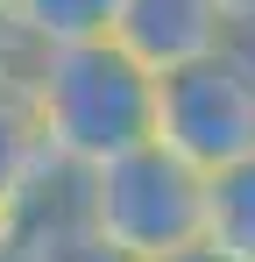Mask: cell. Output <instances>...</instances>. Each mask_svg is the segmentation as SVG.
<instances>
[{
  "label": "cell",
  "mask_w": 255,
  "mask_h": 262,
  "mask_svg": "<svg viewBox=\"0 0 255 262\" xmlns=\"http://www.w3.org/2000/svg\"><path fill=\"white\" fill-rule=\"evenodd\" d=\"M7 21L29 50H71V43H107L114 0H7Z\"/></svg>",
  "instance_id": "obj_8"
},
{
  "label": "cell",
  "mask_w": 255,
  "mask_h": 262,
  "mask_svg": "<svg viewBox=\"0 0 255 262\" xmlns=\"http://www.w3.org/2000/svg\"><path fill=\"white\" fill-rule=\"evenodd\" d=\"M7 262H128V255L107 248L99 234H85V220L71 213V177L57 170L14 206V248H7Z\"/></svg>",
  "instance_id": "obj_5"
},
{
  "label": "cell",
  "mask_w": 255,
  "mask_h": 262,
  "mask_svg": "<svg viewBox=\"0 0 255 262\" xmlns=\"http://www.w3.org/2000/svg\"><path fill=\"white\" fill-rule=\"evenodd\" d=\"M0 7H7V0H0Z\"/></svg>",
  "instance_id": "obj_13"
},
{
  "label": "cell",
  "mask_w": 255,
  "mask_h": 262,
  "mask_svg": "<svg viewBox=\"0 0 255 262\" xmlns=\"http://www.w3.org/2000/svg\"><path fill=\"white\" fill-rule=\"evenodd\" d=\"M71 213L128 262H156L199 241V170L177 163L163 142H135L71 177Z\"/></svg>",
  "instance_id": "obj_2"
},
{
  "label": "cell",
  "mask_w": 255,
  "mask_h": 262,
  "mask_svg": "<svg viewBox=\"0 0 255 262\" xmlns=\"http://www.w3.org/2000/svg\"><path fill=\"white\" fill-rule=\"evenodd\" d=\"M7 248H14V213H0V262H7Z\"/></svg>",
  "instance_id": "obj_12"
},
{
  "label": "cell",
  "mask_w": 255,
  "mask_h": 262,
  "mask_svg": "<svg viewBox=\"0 0 255 262\" xmlns=\"http://www.w3.org/2000/svg\"><path fill=\"white\" fill-rule=\"evenodd\" d=\"M199 248L220 262H255V156L199 170Z\"/></svg>",
  "instance_id": "obj_6"
},
{
  "label": "cell",
  "mask_w": 255,
  "mask_h": 262,
  "mask_svg": "<svg viewBox=\"0 0 255 262\" xmlns=\"http://www.w3.org/2000/svg\"><path fill=\"white\" fill-rule=\"evenodd\" d=\"M42 177H57V170L42 156V135H36V114H29L22 78H7L0 85V213H14Z\"/></svg>",
  "instance_id": "obj_7"
},
{
  "label": "cell",
  "mask_w": 255,
  "mask_h": 262,
  "mask_svg": "<svg viewBox=\"0 0 255 262\" xmlns=\"http://www.w3.org/2000/svg\"><path fill=\"white\" fill-rule=\"evenodd\" d=\"M220 14H227V29L241 43H255V0H220Z\"/></svg>",
  "instance_id": "obj_10"
},
{
  "label": "cell",
  "mask_w": 255,
  "mask_h": 262,
  "mask_svg": "<svg viewBox=\"0 0 255 262\" xmlns=\"http://www.w3.org/2000/svg\"><path fill=\"white\" fill-rule=\"evenodd\" d=\"M156 262H220V255H213V248H199V241H192V248H170V255H156Z\"/></svg>",
  "instance_id": "obj_11"
},
{
  "label": "cell",
  "mask_w": 255,
  "mask_h": 262,
  "mask_svg": "<svg viewBox=\"0 0 255 262\" xmlns=\"http://www.w3.org/2000/svg\"><path fill=\"white\" fill-rule=\"evenodd\" d=\"M22 64H29V43L14 36V21H7V7H0V85L22 78Z\"/></svg>",
  "instance_id": "obj_9"
},
{
  "label": "cell",
  "mask_w": 255,
  "mask_h": 262,
  "mask_svg": "<svg viewBox=\"0 0 255 262\" xmlns=\"http://www.w3.org/2000/svg\"><path fill=\"white\" fill-rule=\"evenodd\" d=\"M149 142H163L177 163L220 170L234 156H255V43H220L156 78Z\"/></svg>",
  "instance_id": "obj_3"
},
{
  "label": "cell",
  "mask_w": 255,
  "mask_h": 262,
  "mask_svg": "<svg viewBox=\"0 0 255 262\" xmlns=\"http://www.w3.org/2000/svg\"><path fill=\"white\" fill-rule=\"evenodd\" d=\"M22 92H29V114H36L42 156H50V170H64V177H78L92 163L135 149V142H149L156 78L135 57H121L114 43L29 50Z\"/></svg>",
  "instance_id": "obj_1"
},
{
  "label": "cell",
  "mask_w": 255,
  "mask_h": 262,
  "mask_svg": "<svg viewBox=\"0 0 255 262\" xmlns=\"http://www.w3.org/2000/svg\"><path fill=\"white\" fill-rule=\"evenodd\" d=\"M107 43L135 57L149 78H163L192 57H213L220 43H234L220 0H114V29Z\"/></svg>",
  "instance_id": "obj_4"
}]
</instances>
